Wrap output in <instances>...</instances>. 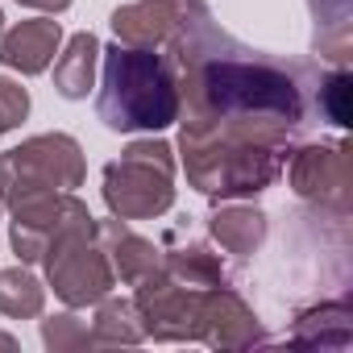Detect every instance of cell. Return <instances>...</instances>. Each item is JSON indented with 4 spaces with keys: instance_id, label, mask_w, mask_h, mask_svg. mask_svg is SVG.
Segmentation results:
<instances>
[{
    "instance_id": "1",
    "label": "cell",
    "mask_w": 353,
    "mask_h": 353,
    "mask_svg": "<svg viewBox=\"0 0 353 353\" xmlns=\"http://www.w3.org/2000/svg\"><path fill=\"white\" fill-rule=\"evenodd\" d=\"M166 46L179 75V137L291 150L307 125V88L320 71L237 42L208 9L188 13Z\"/></svg>"
},
{
    "instance_id": "2",
    "label": "cell",
    "mask_w": 353,
    "mask_h": 353,
    "mask_svg": "<svg viewBox=\"0 0 353 353\" xmlns=\"http://www.w3.org/2000/svg\"><path fill=\"white\" fill-rule=\"evenodd\" d=\"M104 79L96 112L112 133H158L179 121V75L170 54L112 42L100 50Z\"/></svg>"
},
{
    "instance_id": "3",
    "label": "cell",
    "mask_w": 353,
    "mask_h": 353,
    "mask_svg": "<svg viewBox=\"0 0 353 353\" xmlns=\"http://www.w3.org/2000/svg\"><path fill=\"white\" fill-rule=\"evenodd\" d=\"M104 204L121 221H154L174 204V150L158 137L133 141L104 166Z\"/></svg>"
},
{
    "instance_id": "4",
    "label": "cell",
    "mask_w": 353,
    "mask_h": 353,
    "mask_svg": "<svg viewBox=\"0 0 353 353\" xmlns=\"http://www.w3.org/2000/svg\"><path fill=\"white\" fill-rule=\"evenodd\" d=\"M88 174L83 150L71 133H42L0 154V208H13L30 196L75 192Z\"/></svg>"
},
{
    "instance_id": "5",
    "label": "cell",
    "mask_w": 353,
    "mask_h": 353,
    "mask_svg": "<svg viewBox=\"0 0 353 353\" xmlns=\"http://www.w3.org/2000/svg\"><path fill=\"white\" fill-rule=\"evenodd\" d=\"M42 262H46V279H50L54 295L67 307L100 303L117 287V274H112V262H108V254H104V245L96 237V225L71 229L59 241H50Z\"/></svg>"
},
{
    "instance_id": "6",
    "label": "cell",
    "mask_w": 353,
    "mask_h": 353,
    "mask_svg": "<svg viewBox=\"0 0 353 353\" xmlns=\"http://www.w3.org/2000/svg\"><path fill=\"white\" fill-rule=\"evenodd\" d=\"M9 241L17 262H42V254L50 250V241H59L71 229H88L96 225V216L88 212V204L75 192H46V196H30L21 204L9 208Z\"/></svg>"
},
{
    "instance_id": "7",
    "label": "cell",
    "mask_w": 353,
    "mask_h": 353,
    "mask_svg": "<svg viewBox=\"0 0 353 353\" xmlns=\"http://www.w3.org/2000/svg\"><path fill=\"white\" fill-rule=\"evenodd\" d=\"M133 307L141 316L145 336H154V341H200L204 291L179 283L174 274H166V270H158L145 283H137Z\"/></svg>"
},
{
    "instance_id": "8",
    "label": "cell",
    "mask_w": 353,
    "mask_h": 353,
    "mask_svg": "<svg viewBox=\"0 0 353 353\" xmlns=\"http://www.w3.org/2000/svg\"><path fill=\"white\" fill-rule=\"evenodd\" d=\"M287 179L291 192L307 204L349 212V192H353V166L345 145H303L291 150L287 158Z\"/></svg>"
},
{
    "instance_id": "9",
    "label": "cell",
    "mask_w": 353,
    "mask_h": 353,
    "mask_svg": "<svg viewBox=\"0 0 353 353\" xmlns=\"http://www.w3.org/2000/svg\"><path fill=\"white\" fill-rule=\"evenodd\" d=\"M200 341H208L212 349H250L262 345V324L254 316V307L229 287H208L204 291V307H200Z\"/></svg>"
},
{
    "instance_id": "10",
    "label": "cell",
    "mask_w": 353,
    "mask_h": 353,
    "mask_svg": "<svg viewBox=\"0 0 353 353\" xmlns=\"http://www.w3.org/2000/svg\"><path fill=\"white\" fill-rule=\"evenodd\" d=\"M96 237H100V245H104V254H108V262H112V274H117L125 287H137V283H145L150 274L162 270V250H158L154 241L137 237V233L129 229V221H121V216L96 221Z\"/></svg>"
},
{
    "instance_id": "11",
    "label": "cell",
    "mask_w": 353,
    "mask_h": 353,
    "mask_svg": "<svg viewBox=\"0 0 353 353\" xmlns=\"http://www.w3.org/2000/svg\"><path fill=\"white\" fill-rule=\"evenodd\" d=\"M63 46V26L54 17H34L17 21L5 38H0V67L21 71V75H42Z\"/></svg>"
},
{
    "instance_id": "12",
    "label": "cell",
    "mask_w": 353,
    "mask_h": 353,
    "mask_svg": "<svg viewBox=\"0 0 353 353\" xmlns=\"http://www.w3.org/2000/svg\"><path fill=\"white\" fill-rule=\"evenodd\" d=\"M183 13L170 5V0H133V5H121L112 13V34L125 46H166L179 30Z\"/></svg>"
},
{
    "instance_id": "13",
    "label": "cell",
    "mask_w": 353,
    "mask_h": 353,
    "mask_svg": "<svg viewBox=\"0 0 353 353\" xmlns=\"http://www.w3.org/2000/svg\"><path fill=\"white\" fill-rule=\"evenodd\" d=\"M96 63H100V42L96 34H75L67 46H59L54 59V88L63 100H88L92 83H96Z\"/></svg>"
},
{
    "instance_id": "14",
    "label": "cell",
    "mask_w": 353,
    "mask_h": 353,
    "mask_svg": "<svg viewBox=\"0 0 353 353\" xmlns=\"http://www.w3.org/2000/svg\"><path fill=\"white\" fill-rule=\"evenodd\" d=\"M208 233H212V241H216L225 254L250 258V254L266 241V212H258V208H250V204H225V208L212 212Z\"/></svg>"
},
{
    "instance_id": "15",
    "label": "cell",
    "mask_w": 353,
    "mask_h": 353,
    "mask_svg": "<svg viewBox=\"0 0 353 353\" xmlns=\"http://www.w3.org/2000/svg\"><path fill=\"white\" fill-rule=\"evenodd\" d=\"M291 345H299V349H312V345L345 349L349 345V303L336 299V303H320V307L303 312L291 328Z\"/></svg>"
},
{
    "instance_id": "16",
    "label": "cell",
    "mask_w": 353,
    "mask_h": 353,
    "mask_svg": "<svg viewBox=\"0 0 353 353\" xmlns=\"http://www.w3.org/2000/svg\"><path fill=\"white\" fill-rule=\"evenodd\" d=\"M307 9H312V21H316V50L328 54L336 67H345L353 0H307Z\"/></svg>"
},
{
    "instance_id": "17",
    "label": "cell",
    "mask_w": 353,
    "mask_h": 353,
    "mask_svg": "<svg viewBox=\"0 0 353 353\" xmlns=\"http://www.w3.org/2000/svg\"><path fill=\"white\" fill-rule=\"evenodd\" d=\"M162 270L174 274L179 283H188V287H196V291L229 283L221 258L212 250H204V245H183V250H174V254H162Z\"/></svg>"
},
{
    "instance_id": "18",
    "label": "cell",
    "mask_w": 353,
    "mask_h": 353,
    "mask_svg": "<svg viewBox=\"0 0 353 353\" xmlns=\"http://www.w3.org/2000/svg\"><path fill=\"white\" fill-rule=\"evenodd\" d=\"M92 336L96 345H141L145 341V328H141V316L133 307V299H100V312L92 320Z\"/></svg>"
},
{
    "instance_id": "19",
    "label": "cell",
    "mask_w": 353,
    "mask_h": 353,
    "mask_svg": "<svg viewBox=\"0 0 353 353\" xmlns=\"http://www.w3.org/2000/svg\"><path fill=\"white\" fill-rule=\"evenodd\" d=\"M42 307H46V287L26 270V262L0 270V312L13 320H34L42 316Z\"/></svg>"
},
{
    "instance_id": "20",
    "label": "cell",
    "mask_w": 353,
    "mask_h": 353,
    "mask_svg": "<svg viewBox=\"0 0 353 353\" xmlns=\"http://www.w3.org/2000/svg\"><path fill=\"white\" fill-rule=\"evenodd\" d=\"M349 100H353V75H349L345 67H336V71H328V75L316 79L312 104H316V112H320L328 125H336V129L349 125V112H353Z\"/></svg>"
},
{
    "instance_id": "21",
    "label": "cell",
    "mask_w": 353,
    "mask_h": 353,
    "mask_svg": "<svg viewBox=\"0 0 353 353\" xmlns=\"http://www.w3.org/2000/svg\"><path fill=\"white\" fill-rule=\"evenodd\" d=\"M42 345L54 349V353H63V349H88V345H96V336H92V328L79 316L63 312V316L42 320Z\"/></svg>"
},
{
    "instance_id": "22",
    "label": "cell",
    "mask_w": 353,
    "mask_h": 353,
    "mask_svg": "<svg viewBox=\"0 0 353 353\" xmlns=\"http://www.w3.org/2000/svg\"><path fill=\"white\" fill-rule=\"evenodd\" d=\"M26 117H30V92L21 83L0 75V137H5L9 129H17Z\"/></svg>"
},
{
    "instance_id": "23",
    "label": "cell",
    "mask_w": 353,
    "mask_h": 353,
    "mask_svg": "<svg viewBox=\"0 0 353 353\" xmlns=\"http://www.w3.org/2000/svg\"><path fill=\"white\" fill-rule=\"evenodd\" d=\"M17 5H26V9H38V13H67L71 9V0H17Z\"/></svg>"
},
{
    "instance_id": "24",
    "label": "cell",
    "mask_w": 353,
    "mask_h": 353,
    "mask_svg": "<svg viewBox=\"0 0 353 353\" xmlns=\"http://www.w3.org/2000/svg\"><path fill=\"white\" fill-rule=\"evenodd\" d=\"M170 5H174V9H179L183 17H188V13H204V9H208V5H204V0H170Z\"/></svg>"
},
{
    "instance_id": "25",
    "label": "cell",
    "mask_w": 353,
    "mask_h": 353,
    "mask_svg": "<svg viewBox=\"0 0 353 353\" xmlns=\"http://www.w3.org/2000/svg\"><path fill=\"white\" fill-rule=\"evenodd\" d=\"M0 349H17V341H13V336H5V332H0Z\"/></svg>"
},
{
    "instance_id": "26",
    "label": "cell",
    "mask_w": 353,
    "mask_h": 353,
    "mask_svg": "<svg viewBox=\"0 0 353 353\" xmlns=\"http://www.w3.org/2000/svg\"><path fill=\"white\" fill-rule=\"evenodd\" d=\"M0 26H5V13H0Z\"/></svg>"
}]
</instances>
